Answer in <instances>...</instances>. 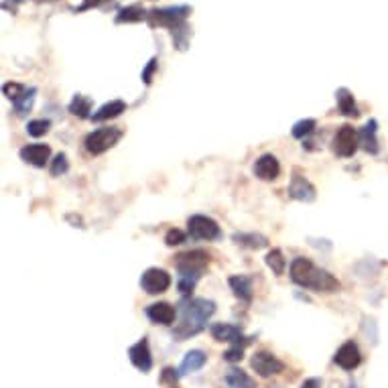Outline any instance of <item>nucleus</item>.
<instances>
[{"label": "nucleus", "instance_id": "nucleus-1", "mask_svg": "<svg viewBox=\"0 0 388 388\" xmlns=\"http://www.w3.org/2000/svg\"><path fill=\"white\" fill-rule=\"evenodd\" d=\"M192 13L194 8L189 4H171V6H161V8H150L146 23L153 29L157 26L169 29L175 49L185 51L189 47V37H192V29L187 24Z\"/></svg>", "mask_w": 388, "mask_h": 388}, {"label": "nucleus", "instance_id": "nucleus-2", "mask_svg": "<svg viewBox=\"0 0 388 388\" xmlns=\"http://www.w3.org/2000/svg\"><path fill=\"white\" fill-rule=\"evenodd\" d=\"M216 313V303L208 299H183L179 305V323L173 327V338L177 341H185L201 334L205 329L208 319Z\"/></svg>", "mask_w": 388, "mask_h": 388}, {"label": "nucleus", "instance_id": "nucleus-3", "mask_svg": "<svg viewBox=\"0 0 388 388\" xmlns=\"http://www.w3.org/2000/svg\"><path fill=\"white\" fill-rule=\"evenodd\" d=\"M291 279L299 287H305V289H311L316 293L340 291V281L334 274L317 268L311 261L301 258V256L291 263Z\"/></svg>", "mask_w": 388, "mask_h": 388}, {"label": "nucleus", "instance_id": "nucleus-4", "mask_svg": "<svg viewBox=\"0 0 388 388\" xmlns=\"http://www.w3.org/2000/svg\"><path fill=\"white\" fill-rule=\"evenodd\" d=\"M121 139L122 130L118 126H106V128H98L94 132H90V134L86 137L84 145H86V150H88L90 155L98 157V155L110 150Z\"/></svg>", "mask_w": 388, "mask_h": 388}, {"label": "nucleus", "instance_id": "nucleus-5", "mask_svg": "<svg viewBox=\"0 0 388 388\" xmlns=\"http://www.w3.org/2000/svg\"><path fill=\"white\" fill-rule=\"evenodd\" d=\"M175 268L179 272H189V274H199L210 265V254L205 250H187L175 256L173 261Z\"/></svg>", "mask_w": 388, "mask_h": 388}, {"label": "nucleus", "instance_id": "nucleus-6", "mask_svg": "<svg viewBox=\"0 0 388 388\" xmlns=\"http://www.w3.org/2000/svg\"><path fill=\"white\" fill-rule=\"evenodd\" d=\"M187 230L195 240H219L222 238L218 222L208 216H201V214H195L187 219Z\"/></svg>", "mask_w": 388, "mask_h": 388}, {"label": "nucleus", "instance_id": "nucleus-7", "mask_svg": "<svg viewBox=\"0 0 388 388\" xmlns=\"http://www.w3.org/2000/svg\"><path fill=\"white\" fill-rule=\"evenodd\" d=\"M360 145V134L356 132V128L352 124H343L338 128L336 137H334V153L338 157L350 159L354 157V153L358 150Z\"/></svg>", "mask_w": 388, "mask_h": 388}, {"label": "nucleus", "instance_id": "nucleus-8", "mask_svg": "<svg viewBox=\"0 0 388 388\" xmlns=\"http://www.w3.org/2000/svg\"><path fill=\"white\" fill-rule=\"evenodd\" d=\"M210 334L216 341H226V343L240 346V348H246L248 343L254 341L252 336H244L242 329L238 325H232V323H214L210 327Z\"/></svg>", "mask_w": 388, "mask_h": 388}, {"label": "nucleus", "instance_id": "nucleus-9", "mask_svg": "<svg viewBox=\"0 0 388 388\" xmlns=\"http://www.w3.org/2000/svg\"><path fill=\"white\" fill-rule=\"evenodd\" d=\"M250 366H252V370H254L258 376H263V378L277 376V374H281V372L285 370V364H283L272 352H267V350L256 352V354L252 356V360H250Z\"/></svg>", "mask_w": 388, "mask_h": 388}, {"label": "nucleus", "instance_id": "nucleus-10", "mask_svg": "<svg viewBox=\"0 0 388 388\" xmlns=\"http://www.w3.org/2000/svg\"><path fill=\"white\" fill-rule=\"evenodd\" d=\"M141 287L148 295H161L171 287V274L163 268H146L141 277Z\"/></svg>", "mask_w": 388, "mask_h": 388}, {"label": "nucleus", "instance_id": "nucleus-11", "mask_svg": "<svg viewBox=\"0 0 388 388\" xmlns=\"http://www.w3.org/2000/svg\"><path fill=\"white\" fill-rule=\"evenodd\" d=\"M334 362L343 368V370H356L358 366L362 364V352L358 348V343L352 340H348L346 343H341L340 350L334 356Z\"/></svg>", "mask_w": 388, "mask_h": 388}, {"label": "nucleus", "instance_id": "nucleus-12", "mask_svg": "<svg viewBox=\"0 0 388 388\" xmlns=\"http://www.w3.org/2000/svg\"><path fill=\"white\" fill-rule=\"evenodd\" d=\"M128 358H130L132 366H134L137 370H141L143 374L150 372V368H153V356H150L148 340H146V338H141L134 346H130V348H128Z\"/></svg>", "mask_w": 388, "mask_h": 388}, {"label": "nucleus", "instance_id": "nucleus-13", "mask_svg": "<svg viewBox=\"0 0 388 388\" xmlns=\"http://www.w3.org/2000/svg\"><path fill=\"white\" fill-rule=\"evenodd\" d=\"M254 175L263 181H274L281 175V163L274 155H263L254 163Z\"/></svg>", "mask_w": 388, "mask_h": 388}, {"label": "nucleus", "instance_id": "nucleus-14", "mask_svg": "<svg viewBox=\"0 0 388 388\" xmlns=\"http://www.w3.org/2000/svg\"><path fill=\"white\" fill-rule=\"evenodd\" d=\"M21 159H23L24 163H29V165H33V167H45L49 163V157H51V148L47 145H26L21 148Z\"/></svg>", "mask_w": 388, "mask_h": 388}, {"label": "nucleus", "instance_id": "nucleus-15", "mask_svg": "<svg viewBox=\"0 0 388 388\" xmlns=\"http://www.w3.org/2000/svg\"><path fill=\"white\" fill-rule=\"evenodd\" d=\"M289 197L297 201H313L316 199V187L299 173H295L289 185Z\"/></svg>", "mask_w": 388, "mask_h": 388}, {"label": "nucleus", "instance_id": "nucleus-16", "mask_svg": "<svg viewBox=\"0 0 388 388\" xmlns=\"http://www.w3.org/2000/svg\"><path fill=\"white\" fill-rule=\"evenodd\" d=\"M146 317L153 321V323H161V325H171L177 317V309L171 305V303H153L146 307Z\"/></svg>", "mask_w": 388, "mask_h": 388}, {"label": "nucleus", "instance_id": "nucleus-17", "mask_svg": "<svg viewBox=\"0 0 388 388\" xmlns=\"http://www.w3.org/2000/svg\"><path fill=\"white\" fill-rule=\"evenodd\" d=\"M208 362V354L203 350H192L183 356L181 364L177 368L179 376H187V374H194L197 370H201Z\"/></svg>", "mask_w": 388, "mask_h": 388}, {"label": "nucleus", "instance_id": "nucleus-18", "mask_svg": "<svg viewBox=\"0 0 388 388\" xmlns=\"http://www.w3.org/2000/svg\"><path fill=\"white\" fill-rule=\"evenodd\" d=\"M360 145H362L366 153L378 155V150H380V146H378V122H366V126L360 130Z\"/></svg>", "mask_w": 388, "mask_h": 388}, {"label": "nucleus", "instance_id": "nucleus-19", "mask_svg": "<svg viewBox=\"0 0 388 388\" xmlns=\"http://www.w3.org/2000/svg\"><path fill=\"white\" fill-rule=\"evenodd\" d=\"M228 285L230 289L234 291V295L242 301V303H250L252 301V279L246 277V274H234L228 279Z\"/></svg>", "mask_w": 388, "mask_h": 388}, {"label": "nucleus", "instance_id": "nucleus-20", "mask_svg": "<svg viewBox=\"0 0 388 388\" xmlns=\"http://www.w3.org/2000/svg\"><path fill=\"white\" fill-rule=\"evenodd\" d=\"M146 19H148V10L143 4H130V6H124L118 10V15L114 17V23H143Z\"/></svg>", "mask_w": 388, "mask_h": 388}, {"label": "nucleus", "instance_id": "nucleus-21", "mask_svg": "<svg viewBox=\"0 0 388 388\" xmlns=\"http://www.w3.org/2000/svg\"><path fill=\"white\" fill-rule=\"evenodd\" d=\"M122 112H126V102H122V100H112V102H106L102 108H98V112L92 114V121L106 122L110 121V118H118Z\"/></svg>", "mask_w": 388, "mask_h": 388}, {"label": "nucleus", "instance_id": "nucleus-22", "mask_svg": "<svg viewBox=\"0 0 388 388\" xmlns=\"http://www.w3.org/2000/svg\"><path fill=\"white\" fill-rule=\"evenodd\" d=\"M336 100H338L340 114L350 116V118H358V116H360V110H358V106H356L354 94H352L348 88H340V90L336 92Z\"/></svg>", "mask_w": 388, "mask_h": 388}, {"label": "nucleus", "instance_id": "nucleus-23", "mask_svg": "<svg viewBox=\"0 0 388 388\" xmlns=\"http://www.w3.org/2000/svg\"><path fill=\"white\" fill-rule=\"evenodd\" d=\"M68 110L72 112L73 116H77V118H82V121L92 118V114H90V112H92V100L82 96V94H77V96H73V100L70 102Z\"/></svg>", "mask_w": 388, "mask_h": 388}, {"label": "nucleus", "instance_id": "nucleus-24", "mask_svg": "<svg viewBox=\"0 0 388 388\" xmlns=\"http://www.w3.org/2000/svg\"><path fill=\"white\" fill-rule=\"evenodd\" d=\"M226 385L230 388H256L254 380H252L244 370H238V368L228 370V374H226Z\"/></svg>", "mask_w": 388, "mask_h": 388}, {"label": "nucleus", "instance_id": "nucleus-25", "mask_svg": "<svg viewBox=\"0 0 388 388\" xmlns=\"http://www.w3.org/2000/svg\"><path fill=\"white\" fill-rule=\"evenodd\" d=\"M234 242L244 248H250V250H261L268 244V240L263 234H234Z\"/></svg>", "mask_w": 388, "mask_h": 388}, {"label": "nucleus", "instance_id": "nucleus-26", "mask_svg": "<svg viewBox=\"0 0 388 388\" xmlns=\"http://www.w3.org/2000/svg\"><path fill=\"white\" fill-rule=\"evenodd\" d=\"M35 96H37V88H26V92H24L23 96L13 102L15 112H17L19 116H26V112H29V110L33 108V104H35Z\"/></svg>", "mask_w": 388, "mask_h": 388}, {"label": "nucleus", "instance_id": "nucleus-27", "mask_svg": "<svg viewBox=\"0 0 388 388\" xmlns=\"http://www.w3.org/2000/svg\"><path fill=\"white\" fill-rule=\"evenodd\" d=\"M267 265L268 268L279 277V274L285 272V268H287V261H285V256H283V252H281L279 248H272V250L267 254Z\"/></svg>", "mask_w": 388, "mask_h": 388}, {"label": "nucleus", "instance_id": "nucleus-28", "mask_svg": "<svg viewBox=\"0 0 388 388\" xmlns=\"http://www.w3.org/2000/svg\"><path fill=\"white\" fill-rule=\"evenodd\" d=\"M197 281H199V274L179 272V279H177V287H179V293H181L183 297H187V295L195 289Z\"/></svg>", "mask_w": 388, "mask_h": 388}, {"label": "nucleus", "instance_id": "nucleus-29", "mask_svg": "<svg viewBox=\"0 0 388 388\" xmlns=\"http://www.w3.org/2000/svg\"><path fill=\"white\" fill-rule=\"evenodd\" d=\"M317 128V122L313 118H303V121L295 122V126H293V137L295 139H305L307 134H311L313 130Z\"/></svg>", "mask_w": 388, "mask_h": 388}, {"label": "nucleus", "instance_id": "nucleus-30", "mask_svg": "<svg viewBox=\"0 0 388 388\" xmlns=\"http://www.w3.org/2000/svg\"><path fill=\"white\" fill-rule=\"evenodd\" d=\"M159 382H161V387L165 388H179V372L171 366L163 368V372L159 376Z\"/></svg>", "mask_w": 388, "mask_h": 388}, {"label": "nucleus", "instance_id": "nucleus-31", "mask_svg": "<svg viewBox=\"0 0 388 388\" xmlns=\"http://www.w3.org/2000/svg\"><path fill=\"white\" fill-rule=\"evenodd\" d=\"M24 92H26V86H23V84H17V82H8V84H4V86H2V94H4V98H8L10 102L19 100V98L23 96Z\"/></svg>", "mask_w": 388, "mask_h": 388}, {"label": "nucleus", "instance_id": "nucleus-32", "mask_svg": "<svg viewBox=\"0 0 388 388\" xmlns=\"http://www.w3.org/2000/svg\"><path fill=\"white\" fill-rule=\"evenodd\" d=\"M70 171V161H68V157L63 155V153H59L53 161H51V175L53 177H59V175H63V173H68Z\"/></svg>", "mask_w": 388, "mask_h": 388}, {"label": "nucleus", "instance_id": "nucleus-33", "mask_svg": "<svg viewBox=\"0 0 388 388\" xmlns=\"http://www.w3.org/2000/svg\"><path fill=\"white\" fill-rule=\"evenodd\" d=\"M49 128H51L49 121H31L26 124V132L31 137H43V134H47Z\"/></svg>", "mask_w": 388, "mask_h": 388}, {"label": "nucleus", "instance_id": "nucleus-34", "mask_svg": "<svg viewBox=\"0 0 388 388\" xmlns=\"http://www.w3.org/2000/svg\"><path fill=\"white\" fill-rule=\"evenodd\" d=\"M157 68H159V59L157 57H150L148 59V63H146V68L143 70V82H145V86H150L153 84V79H155V73H157Z\"/></svg>", "mask_w": 388, "mask_h": 388}, {"label": "nucleus", "instance_id": "nucleus-35", "mask_svg": "<svg viewBox=\"0 0 388 388\" xmlns=\"http://www.w3.org/2000/svg\"><path fill=\"white\" fill-rule=\"evenodd\" d=\"M185 242V232H181V230H177V228H173L167 232V236H165V244L167 246H179V244Z\"/></svg>", "mask_w": 388, "mask_h": 388}, {"label": "nucleus", "instance_id": "nucleus-36", "mask_svg": "<svg viewBox=\"0 0 388 388\" xmlns=\"http://www.w3.org/2000/svg\"><path fill=\"white\" fill-rule=\"evenodd\" d=\"M244 358V348L240 346H232L228 352H224V360L226 362H240Z\"/></svg>", "mask_w": 388, "mask_h": 388}, {"label": "nucleus", "instance_id": "nucleus-37", "mask_svg": "<svg viewBox=\"0 0 388 388\" xmlns=\"http://www.w3.org/2000/svg\"><path fill=\"white\" fill-rule=\"evenodd\" d=\"M104 2H108V0H84V4L75 6L73 10H75V13H82V10H90V8H96V6H102Z\"/></svg>", "mask_w": 388, "mask_h": 388}, {"label": "nucleus", "instance_id": "nucleus-38", "mask_svg": "<svg viewBox=\"0 0 388 388\" xmlns=\"http://www.w3.org/2000/svg\"><path fill=\"white\" fill-rule=\"evenodd\" d=\"M24 2H26V0H2V8L15 15V13L19 10V6L24 4Z\"/></svg>", "mask_w": 388, "mask_h": 388}, {"label": "nucleus", "instance_id": "nucleus-39", "mask_svg": "<svg viewBox=\"0 0 388 388\" xmlns=\"http://www.w3.org/2000/svg\"><path fill=\"white\" fill-rule=\"evenodd\" d=\"M301 388H321V380H319V378H307V380L301 385Z\"/></svg>", "mask_w": 388, "mask_h": 388}, {"label": "nucleus", "instance_id": "nucleus-40", "mask_svg": "<svg viewBox=\"0 0 388 388\" xmlns=\"http://www.w3.org/2000/svg\"><path fill=\"white\" fill-rule=\"evenodd\" d=\"M39 2H55V0H39Z\"/></svg>", "mask_w": 388, "mask_h": 388}]
</instances>
